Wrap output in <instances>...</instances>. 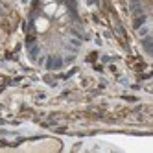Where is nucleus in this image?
Segmentation results:
<instances>
[{"mask_svg": "<svg viewBox=\"0 0 153 153\" xmlns=\"http://www.w3.org/2000/svg\"><path fill=\"white\" fill-rule=\"evenodd\" d=\"M45 2H46V4H48V2H53V0H45Z\"/></svg>", "mask_w": 153, "mask_h": 153, "instance_id": "7ed1b4c3", "label": "nucleus"}, {"mask_svg": "<svg viewBox=\"0 0 153 153\" xmlns=\"http://www.w3.org/2000/svg\"><path fill=\"white\" fill-rule=\"evenodd\" d=\"M35 28H37L39 31H46V28H48V20H46V19H37V20H35Z\"/></svg>", "mask_w": 153, "mask_h": 153, "instance_id": "f03ea898", "label": "nucleus"}, {"mask_svg": "<svg viewBox=\"0 0 153 153\" xmlns=\"http://www.w3.org/2000/svg\"><path fill=\"white\" fill-rule=\"evenodd\" d=\"M56 11H57V4L56 2H48L45 6V13L46 15H56Z\"/></svg>", "mask_w": 153, "mask_h": 153, "instance_id": "f257e3e1", "label": "nucleus"}]
</instances>
